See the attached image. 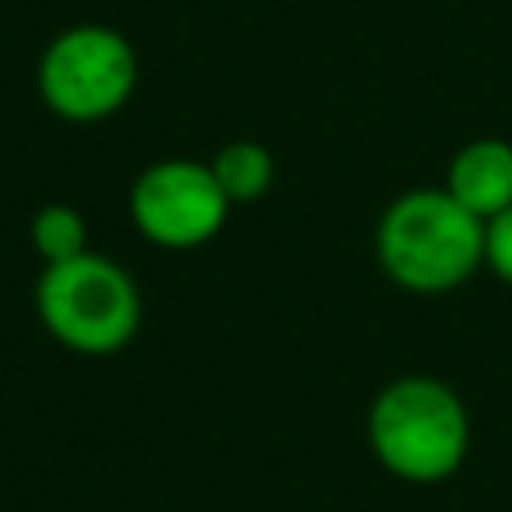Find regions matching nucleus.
<instances>
[{"mask_svg": "<svg viewBox=\"0 0 512 512\" xmlns=\"http://www.w3.org/2000/svg\"><path fill=\"white\" fill-rule=\"evenodd\" d=\"M32 252L40 256V264H64L88 252V220L72 208V204H44L32 216Z\"/></svg>", "mask_w": 512, "mask_h": 512, "instance_id": "6e6552de", "label": "nucleus"}, {"mask_svg": "<svg viewBox=\"0 0 512 512\" xmlns=\"http://www.w3.org/2000/svg\"><path fill=\"white\" fill-rule=\"evenodd\" d=\"M444 192L480 220H492L512 208V144L480 136L456 148L444 172Z\"/></svg>", "mask_w": 512, "mask_h": 512, "instance_id": "423d86ee", "label": "nucleus"}, {"mask_svg": "<svg viewBox=\"0 0 512 512\" xmlns=\"http://www.w3.org/2000/svg\"><path fill=\"white\" fill-rule=\"evenodd\" d=\"M472 440V420L460 392L436 376L388 380L368 408V448L408 484L448 480Z\"/></svg>", "mask_w": 512, "mask_h": 512, "instance_id": "f03ea898", "label": "nucleus"}, {"mask_svg": "<svg viewBox=\"0 0 512 512\" xmlns=\"http://www.w3.org/2000/svg\"><path fill=\"white\" fill-rule=\"evenodd\" d=\"M232 212V200L212 176V164L168 156L148 164L128 188L132 228L156 248H200Z\"/></svg>", "mask_w": 512, "mask_h": 512, "instance_id": "39448f33", "label": "nucleus"}, {"mask_svg": "<svg viewBox=\"0 0 512 512\" xmlns=\"http://www.w3.org/2000/svg\"><path fill=\"white\" fill-rule=\"evenodd\" d=\"M36 316L44 332L80 356L120 352L144 316L136 280L108 256L84 252L64 264H48L36 280Z\"/></svg>", "mask_w": 512, "mask_h": 512, "instance_id": "7ed1b4c3", "label": "nucleus"}, {"mask_svg": "<svg viewBox=\"0 0 512 512\" xmlns=\"http://www.w3.org/2000/svg\"><path fill=\"white\" fill-rule=\"evenodd\" d=\"M484 264L504 284H512V208L484 220Z\"/></svg>", "mask_w": 512, "mask_h": 512, "instance_id": "1a4fd4ad", "label": "nucleus"}, {"mask_svg": "<svg viewBox=\"0 0 512 512\" xmlns=\"http://www.w3.org/2000/svg\"><path fill=\"white\" fill-rule=\"evenodd\" d=\"M136 80V48L112 24H72L56 32L36 64V92L44 108L68 124L116 116L132 100Z\"/></svg>", "mask_w": 512, "mask_h": 512, "instance_id": "20e7f679", "label": "nucleus"}, {"mask_svg": "<svg viewBox=\"0 0 512 512\" xmlns=\"http://www.w3.org/2000/svg\"><path fill=\"white\" fill-rule=\"evenodd\" d=\"M376 256L392 284L440 296L484 264V220L444 188H408L376 224Z\"/></svg>", "mask_w": 512, "mask_h": 512, "instance_id": "f257e3e1", "label": "nucleus"}, {"mask_svg": "<svg viewBox=\"0 0 512 512\" xmlns=\"http://www.w3.org/2000/svg\"><path fill=\"white\" fill-rule=\"evenodd\" d=\"M212 176L232 204H256L276 180V160L260 140H228L212 160Z\"/></svg>", "mask_w": 512, "mask_h": 512, "instance_id": "0eeeda50", "label": "nucleus"}]
</instances>
